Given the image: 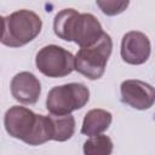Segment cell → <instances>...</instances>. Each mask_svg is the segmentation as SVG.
Here are the masks:
<instances>
[{
	"instance_id": "obj_12",
	"label": "cell",
	"mask_w": 155,
	"mask_h": 155,
	"mask_svg": "<svg viewBox=\"0 0 155 155\" xmlns=\"http://www.w3.org/2000/svg\"><path fill=\"white\" fill-rule=\"evenodd\" d=\"M113 140L105 134H98L90 137L82 147L85 155H111L113 153Z\"/></svg>"
},
{
	"instance_id": "obj_3",
	"label": "cell",
	"mask_w": 155,
	"mask_h": 155,
	"mask_svg": "<svg viewBox=\"0 0 155 155\" xmlns=\"http://www.w3.org/2000/svg\"><path fill=\"white\" fill-rule=\"evenodd\" d=\"M1 44L8 47H22L33 41L41 31V18L30 10H18L1 17Z\"/></svg>"
},
{
	"instance_id": "obj_6",
	"label": "cell",
	"mask_w": 155,
	"mask_h": 155,
	"mask_svg": "<svg viewBox=\"0 0 155 155\" xmlns=\"http://www.w3.org/2000/svg\"><path fill=\"white\" fill-rule=\"evenodd\" d=\"M38 70L48 78H63L75 70V57L58 45H47L35 57Z\"/></svg>"
},
{
	"instance_id": "obj_13",
	"label": "cell",
	"mask_w": 155,
	"mask_h": 155,
	"mask_svg": "<svg viewBox=\"0 0 155 155\" xmlns=\"http://www.w3.org/2000/svg\"><path fill=\"white\" fill-rule=\"evenodd\" d=\"M97 6L101 8V11L107 15V16H116L120 15L121 12H124L127 6L130 5V1H116V0H111V1H102L98 0L96 1Z\"/></svg>"
},
{
	"instance_id": "obj_4",
	"label": "cell",
	"mask_w": 155,
	"mask_h": 155,
	"mask_svg": "<svg viewBox=\"0 0 155 155\" xmlns=\"http://www.w3.org/2000/svg\"><path fill=\"white\" fill-rule=\"evenodd\" d=\"M90 99L88 88L80 82L54 86L48 91L46 109L52 115H69L84 108Z\"/></svg>"
},
{
	"instance_id": "obj_10",
	"label": "cell",
	"mask_w": 155,
	"mask_h": 155,
	"mask_svg": "<svg viewBox=\"0 0 155 155\" xmlns=\"http://www.w3.org/2000/svg\"><path fill=\"white\" fill-rule=\"evenodd\" d=\"M113 121V115L110 111L104 109H91L85 114L82 126H81V133L88 137L102 134L104 131H107Z\"/></svg>"
},
{
	"instance_id": "obj_7",
	"label": "cell",
	"mask_w": 155,
	"mask_h": 155,
	"mask_svg": "<svg viewBox=\"0 0 155 155\" xmlns=\"http://www.w3.org/2000/svg\"><path fill=\"white\" fill-rule=\"evenodd\" d=\"M121 102L137 110H147L155 103V88L142 80L128 79L120 86Z\"/></svg>"
},
{
	"instance_id": "obj_8",
	"label": "cell",
	"mask_w": 155,
	"mask_h": 155,
	"mask_svg": "<svg viewBox=\"0 0 155 155\" xmlns=\"http://www.w3.org/2000/svg\"><path fill=\"white\" fill-rule=\"evenodd\" d=\"M151 52L149 38L138 30H131L122 36L120 54L125 63L131 65L144 64Z\"/></svg>"
},
{
	"instance_id": "obj_1",
	"label": "cell",
	"mask_w": 155,
	"mask_h": 155,
	"mask_svg": "<svg viewBox=\"0 0 155 155\" xmlns=\"http://www.w3.org/2000/svg\"><path fill=\"white\" fill-rule=\"evenodd\" d=\"M4 125L11 137L29 145H40L53 138L51 116L35 114L25 107H11L5 113Z\"/></svg>"
},
{
	"instance_id": "obj_11",
	"label": "cell",
	"mask_w": 155,
	"mask_h": 155,
	"mask_svg": "<svg viewBox=\"0 0 155 155\" xmlns=\"http://www.w3.org/2000/svg\"><path fill=\"white\" fill-rule=\"evenodd\" d=\"M52 128H53V138L52 140L65 142L70 139L75 132V119L71 114L69 115H52Z\"/></svg>"
},
{
	"instance_id": "obj_2",
	"label": "cell",
	"mask_w": 155,
	"mask_h": 155,
	"mask_svg": "<svg viewBox=\"0 0 155 155\" xmlns=\"http://www.w3.org/2000/svg\"><path fill=\"white\" fill-rule=\"evenodd\" d=\"M53 31L59 39L73 41L80 48L93 46L104 34L102 24L92 13H79L74 8H64L54 16Z\"/></svg>"
},
{
	"instance_id": "obj_5",
	"label": "cell",
	"mask_w": 155,
	"mask_h": 155,
	"mask_svg": "<svg viewBox=\"0 0 155 155\" xmlns=\"http://www.w3.org/2000/svg\"><path fill=\"white\" fill-rule=\"evenodd\" d=\"M113 51V40L104 33L101 40L91 47L80 48L75 54V70L90 80L101 79L105 71Z\"/></svg>"
},
{
	"instance_id": "obj_9",
	"label": "cell",
	"mask_w": 155,
	"mask_h": 155,
	"mask_svg": "<svg viewBox=\"0 0 155 155\" xmlns=\"http://www.w3.org/2000/svg\"><path fill=\"white\" fill-rule=\"evenodd\" d=\"M11 94L22 104H35L41 94V82L30 71H21L11 80Z\"/></svg>"
}]
</instances>
